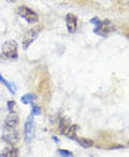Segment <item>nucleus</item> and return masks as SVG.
I'll use <instances>...</instances> for the list:
<instances>
[{
    "instance_id": "1",
    "label": "nucleus",
    "mask_w": 129,
    "mask_h": 157,
    "mask_svg": "<svg viewBox=\"0 0 129 157\" xmlns=\"http://www.w3.org/2000/svg\"><path fill=\"white\" fill-rule=\"evenodd\" d=\"M57 128H59V131H60V134L66 135L68 138H72V140L76 138V131H78V126H76V125H72V123L68 122L66 119L59 117V121H57Z\"/></svg>"
},
{
    "instance_id": "2",
    "label": "nucleus",
    "mask_w": 129,
    "mask_h": 157,
    "mask_svg": "<svg viewBox=\"0 0 129 157\" xmlns=\"http://www.w3.org/2000/svg\"><path fill=\"white\" fill-rule=\"evenodd\" d=\"M3 59H9V60H13L18 57V44L16 41H6L5 46H3V52L2 56Z\"/></svg>"
},
{
    "instance_id": "3",
    "label": "nucleus",
    "mask_w": 129,
    "mask_h": 157,
    "mask_svg": "<svg viewBox=\"0 0 129 157\" xmlns=\"http://www.w3.org/2000/svg\"><path fill=\"white\" fill-rule=\"evenodd\" d=\"M94 31H95V34L107 37V35L112 34L113 31H116V27H115V24H112L110 21H100V22L97 24V28H95Z\"/></svg>"
},
{
    "instance_id": "4",
    "label": "nucleus",
    "mask_w": 129,
    "mask_h": 157,
    "mask_svg": "<svg viewBox=\"0 0 129 157\" xmlns=\"http://www.w3.org/2000/svg\"><path fill=\"white\" fill-rule=\"evenodd\" d=\"M40 31H41V27L32 28V29L27 31V33H25V35H24V38H22V47H24V48L29 47V44H31V43L37 38V37H38Z\"/></svg>"
},
{
    "instance_id": "5",
    "label": "nucleus",
    "mask_w": 129,
    "mask_h": 157,
    "mask_svg": "<svg viewBox=\"0 0 129 157\" xmlns=\"http://www.w3.org/2000/svg\"><path fill=\"white\" fill-rule=\"evenodd\" d=\"M18 13H19L25 21L31 22V24H34V22L38 21V15L35 13L32 9H29V7H27V6H21L19 9H18Z\"/></svg>"
},
{
    "instance_id": "6",
    "label": "nucleus",
    "mask_w": 129,
    "mask_h": 157,
    "mask_svg": "<svg viewBox=\"0 0 129 157\" xmlns=\"http://www.w3.org/2000/svg\"><path fill=\"white\" fill-rule=\"evenodd\" d=\"M24 134H25V140L28 143H31V140L34 137V122H32V116H29L25 122V128H24Z\"/></svg>"
},
{
    "instance_id": "7",
    "label": "nucleus",
    "mask_w": 129,
    "mask_h": 157,
    "mask_svg": "<svg viewBox=\"0 0 129 157\" xmlns=\"http://www.w3.org/2000/svg\"><path fill=\"white\" fill-rule=\"evenodd\" d=\"M18 123H19V117H18V115L13 113V112H10V113L7 115L6 121H5V128H6V129L13 131Z\"/></svg>"
},
{
    "instance_id": "8",
    "label": "nucleus",
    "mask_w": 129,
    "mask_h": 157,
    "mask_svg": "<svg viewBox=\"0 0 129 157\" xmlns=\"http://www.w3.org/2000/svg\"><path fill=\"white\" fill-rule=\"evenodd\" d=\"M66 27H68V31L69 33H75L76 31V27H78V19L76 16L72 13L66 15Z\"/></svg>"
},
{
    "instance_id": "9",
    "label": "nucleus",
    "mask_w": 129,
    "mask_h": 157,
    "mask_svg": "<svg viewBox=\"0 0 129 157\" xmlns=\"http://www.w3.org/2000/svg\"><path fill=\"white\" fill-rule=\"evenodd\" d=\"M3 141H6L7 144H10V145H13V144H16L18 143V134H16V132H9V134H6V135H3Z\"/></svg>"
},
{
    "instance_id": "10",
    "label": "nucleus",
    "mask_w": 129,
    "mask_h": 157,
    "mask_svg": "<svg viewBox=\"0 0 129 157\" xmlns=\"http://www.w3.org/2000/svg\"><path fill=\"white\" fill-rule=\"evenodd\" d=\"M2 156H18V148H15L13 145L7 147L2 151Z\"/></svg>"
},
{
    "instance_id": "11",
    "label": "nucleus",
    "mask_w": 129,
    "mask_h": 157,
    "mask_svg": "<svg viewBox=\"0 0 129 157\" xmlns=\"http://www.w3.org/2000/svg\"><path fill=\"white\" fill-rule=\"evenodd\" d=\"M75 141H78L82 147H91V145H93V143L88 141V140H79V138H75Z\"/></svg>"
},
{
    "instance_id": "12",
    "label": "nucleus",
    "mask_w": 129,
    "mask_h": 157,
    "mask_svg": "<svg viewBox=\"0 0 129 157\" xmlns=\"http://www.w3.org/2000/svg\"><path fill=\"white\" fill-rule=\"evenodd\" d=\"M34 98H35V97L32 96V94H28V96H24V97H22V101L27 104V103H31L32 100H34Z\"/></svg>"
},
{
    "instance_id": "13",
    "label": "nucleus",
    "mask_w": 129,
    "mask_h": 157,
    "mask_svg": "<svg viewBox=\"0 0 129 157\" xmlns=\"http://www.w3.org/2000/svg\"><path fill=\"white\" fill-rule=\"evenodd\" d=\"M57 154H60V156H72V153L70 151H68V150H57Z\"/></svg>"
},
{
    "instance_id": "14",
    "label": "nucleus",
    "mask_w": 129,
    "mask_h": 157,
    "mask_svg": "<svg viewBox=\"0 0 129 157\" xmlns=\"http://www.w3.org/2000/svg\"><path fill=\"white\" fill-rule=\"evenodd\" d=\"M15 107H16V104H15V101H9V103H7V109L10 110V112H13Z\"/></svg>"
},
{
    "instance_id": "15",
    "label": "nucleus",
    "mask_w": 129,
    "mask_h": 157,
    "mask_svg": "<svg viewBox=\"0 0 129 157\" xmlns=\"http://www.w3.org/2000/svg\"><path fill=\"white\" fill-rule=\"evenodd\" d=\"M32 113H34V115H40L41 113L40 107H38V106H35V104H32Z\"/></svg>"
},
{
    "instance_id": "16",
    "label": "nucleus",
    "mask_w": 129,
    "mask_h": 157,
    "mask_svg": "<svg viewBox=\"0 0 129 157\" xmlns=\"http://www.w3.org/2000/svg\"><path fill=\"white\" fill-rule=\"evenodd\" d=\"M0 82H3V84H5V85H6V87H7V88H9V90H10V91H13V88L10 87V84H9V82H7V81H5V79H3L2 76H0Z\"/></svg>"
},
{
    "instance_id": "17",
    "label": "nucleus",
    "mask_w": 129,
    "mask_h": 157,
    "mask_svg": "<svg viewBox=\"0 0 129 157\" xmlns=\"http://www.w3.org/2000/svg\"><path fill=\"white\" fill-rule=\"evenodd\" d=\"M6 2H9V3H13V2H16V0H6Z\"/></svg>"
}]
</instances>
